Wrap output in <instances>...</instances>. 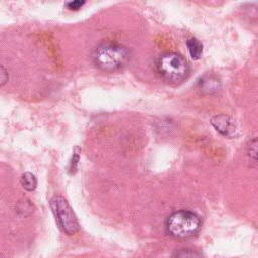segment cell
Returning a JSON list of instances; mask_svg holds the SVG:
<instances>
[{
  "label": "cell",
  "mask_w": 258,
  "mask_h": 258,
  "mask_svg": "<svg viewBox=\"0 0 258 258\" xmlns=\"http://www.w3.org/2000/svg\"><path fill=\"white\" fill-rule=\"evenodd\" d=\"M50 208L60 229L68 235H74L80 229L78 219L62 196H54L50 200Z\"/></svg>",
  "instance_id": "obj_4"
},
{
  "label": "cell",
  "mask_w": 258,
  "mask_h": 258,
  "mask_svg": "<svg viewBox=\"0 0 258 258\" xmlns=\"http://www.w3.org/2000/svg\"><path fill=\"white\" fill-rule=\"evenodd\" d=\"M79 153L78 152H74L73 154V158H72V161H71V172L74 173L76 170H77V165H78V162H79Z\"/></svg>",
  "instance_id": "obj_12"
},
{
  "label": "cell",
  "mask_w": 258,
  "mask_h": 258,
  "mask_svg": "<svg viewBox=\"0 0 258 258\" xmlns=\"http://www.w3.org/2000/svg\"><path fill=\"white\" fill-rule=\"evenodd\" d=\"M201 228V220L197 214L180 210L169 215L165 221L166 232L173 238L186 239L196 235Z\"/></svg>",
  "instance_id": "obj_2"
},
{
  "label": "cell",
  "mask_w": 258,
  "mask_h": 258,
  "mask_svg": "<svg viewBox=\"0 0 258 258\" xmlns=\"http://www.w3.org/2000/svg\"><path fill=\"white\" fill-rule=\"evenodd\" d=\"M211 123L217 131L225 136H232L233 134H235L236 125L233 120L226 115H217L213 117Z\"/></svg>",
  "instance_id": "obj_5"
},
{
  "label": "cell",
  "mask_w": 258,
  "mask_h": 258,
  "mask_svg": "<svg viewBox=\"0 0 258 258\" xmlns=\"http://www.w3.org/2000/svg\"><path fill=\"white\" fill-rule=\"evenodd\" d=\"M85 4V1H80V0H76V1H71L67 3V6L69 9L71 10H78L79 8H81L83 5Z\"/></svg>",
  "instance_id": "obj_11"
},
{
  "label": "cell",
  "mask_w": 258,
  "mask_h": 258,
  "mask_svg": "<svg viewBox=\"0 0 258 258\" xmlns=\"http://www.w3.org/2000/svg\"><path fill=\"white\" fill-rule=\"evenodd\" d=\"M8 81V72L7 70L0 64V87L5 85Z\"/></svg>",
  "instance_id": "obj_10"
},
{
  "label": "cell",
  "mask_w": 258,
  "mask_h": 258,
  "mask_svg": "<svg viewBox=\"0 0 258 258\" xmlns=\"http://www.w3.org/2000/svg\"><path fill=\"white\" fill-rule=\"evenodd\" d=\"M187 49L192 59H199L203 53V44L196 38H189L186 41Z\"/></svg>",
  "instance_id": "obj_6"
},
{
  "label": "cell",
  "mask_w": 258,
  "mask_h": 258,
  "mask_svg": "<svg viewBox=\"0 0 258 258\" xmlns=\"http://www.w3.org/2000/svg\"><path fill=\"white\" fill-rule=\"evenodd\" d=\"M175 258H202V257L191 249H181L176 253Z\"/></svg>",
  "instance_id": "obj_8"
},
{
  "label": "cell",
  "mask_w": 258,
  "mask_h": 258,
  "mask_svg": "<svg viewBox=\"0 0 258 258\" xmlns=\"http://www.w3.org/2000/svg\"><path fill=\"white\" fill-rule=\"evenodd\" d=\"M257 142H256V138L252 139L250 142H249V145H248V154L250 157H252L253 159V162H256V159H257V146H256Z\"/></svg>",
  "instance_id": "obj_9"
},
{
  "label": "cell",
  "mask_w": 258,
  "mask_h": 258,
  "mask_svg": "<svg viewBox=\"0 0 258 258\" xmlns=\"http://www.w3.org/2000/svg\"><path fill=\"white\" fill-rule=\"evenodd\" d=\"M92 60L100 70L113 72L124 68L129 62L130 51L124 45L114 42H103L94 49Z\"/></svg>",
  "instance_id": "obj_1"
},
{
  "label": "cell",
  "mask_w": 258,
  "mask_h": 258,
  "mask_svg": "<svg viewBox=\"0 0 258 258\" xmlns=\"http://www.w3.org/2000/svg\"><path fill=\"white\" fill-rule=\"evenodd\" d=\"M156 69L160 77L171 84L184 81L189 74V67L185 58L176 52H164L156 61Z\"/></svg>",
  "instance_id": "obj_3"
},
{
  "label": "cell",
  "mask_w": 258,
  "mask_h": 258,
  "mask_svg": "<svg viewBox=\"0 0 258 258\" xmlns=\"http://www.w3.org/2000/svg\"><path fill=\"white\" fill-rule=\"evenodd\" d=\"M20 183L24 189H26L28 191H32L36 187L37 180L32 173L25 172L24 174H22V176L20 178Z\"/></svg>",
  "instance_id": "obj_7"
}]
</instances>
